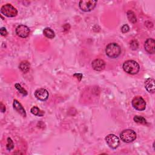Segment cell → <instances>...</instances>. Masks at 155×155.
Wrapping results in <instances>:
<instances>
[{
	"mask_svg": "<svg viewBox=\"0 0 155 155\" xmlns=\"http://www.w3.org/2000/svg\"><path fill=\"white\" fill-rule=\"evenodd\" d=\"M124 70L130 74H137L140 70V66L139 64L133 60H128L124 62L123 64Z\"/></svg>",
	"mask_w": 155,
	"mask_h": 155,
	"instance_id": "1",
	"label": "cell"
},
{
	"mask_svg": "<svg viewBox=\"0 0 155 155\" xmlns=\"http://www.w3.org/2000/svg\"><path fill=\"white\" fill-rule=\"evenodd\" d=\"M121 52L120 46L114 42L108 44L105 48V53L107 55L111 58H117Z\"/></svg>",
	"mask_w": 155,
	"mask_h": 155,
	"instance_id": "2",
	"label": "cell"
},
{
	"mask_svg": "<svg viewBox=\"0 0 155 155\" xmlns=\"http://www.w3.org/2000/svg\"><path fill=\"white\" fill-rule=\"evenodd\" d=\"M120 137L123 142L130 143L136 139V133L134 131L130 129L124 130L120 134Z\"/></svg>",
	"mask_w": 155,
	"mask_h": 155,
	"instance_id": "3",
	"label": "cell"
},
{
	"mask_svg": "<svg viewBox=\"0 0 155 155\" xmlns=\"http://www.w3.org/2000/svg\"><path fill=\"white\" fill-rule=\"evenodd\" d=\"M1 12L2 15L8 18L15 17L18 14L16 8L10 4H7L2 5L1 8Z\"/></svg>",
	"mask_w": 155,
	"mask_h": 155,
	"instance_id": "4",
	"label": "cell"
},
{
	"mask_svg": "<svg viewBox=\"0 0 155 155\" xmlns=\"http://www.w3.org/2000/svg\"><path fill=\"white\" fill-rule=\"evenodd\" d=\"M97 4V1L94 0H82L79 1V6L81 10L88 12L94 8Z\"/></svg>",
	"mask_w": 155,
	"mask_h": 155,
	"instance_id": "5",
	"label": "cell"
},
{
	"mask_svg": "<svg viewBox=\"0 0 155 155\" xmlns=\"http://www.w3.org/2000/svg\"><path fill=\"white\" fill-rule=\"evenodd\" d=\"M133 108L139 111H143L146 108V102L141 96L134 97L131 101Z\"/></svg>",
	"mask_w": 155,
	"mask_h": 155,
	"instance_id": "6",
	"label": "cell"
},
{
	"mask_svg": "<svg viewBox=\"0 0 155 155\" xmlns=\"http://www.w3.org/2000/svg\"><path fill=\"white\" fill-rule=\"evenodd\" d=\"M105 141L108 147L112 149H116L120 143L119 138L113 134H110L105 137Z\"/></svg>",
	"mask_w": 155,
	"mask_h": 155,
	"instance_id": "7",
	"label": "cell"
},
{
	"mask_svg": "<svg viewBox=\"0 0 155 155\" xmlns=\"http://www.w3.org/2000/svg\"><path fill=\"white\" fill-rule=\"evenodd\" d=\"M16 35L22 38H27L30 34L29 28L25 25H19L16 28Z\"/></svg>",
	"mask_w": 155,
	"mask_h": 155,
	"instance_id": "8",
	"label": "cell"
},
{
	"mask_svg": "<svg viewBox=\"0 0 155 155\" xmlns=\"http://www.w3.org/2000/svg\"><path fill=\"white\" fill-rule=\"evenodd\" d=\"M35 96L39 101H45L48 98V92L45 88H38L35 91Z\"/></svg>",
	"mask_w": 155,
	"mask_h": 155,
	"instance_id": "9",
	"label": "cell"
},
{
	"mask_svg": "<svg viewBox=\"0 0 155 155\" xmlns=\"http://www.w3.org/2000/svg\"><path fill=\"white\" fill-rule=\"evenodd\" d=\"M145 50L150 54H154L155 52V42L154 39H147L144 44Z\"/></svg>",
	"mask_w": 155,
	"mask_h": 155,
	"instance_id": "10",
	"label": "cell"
},
{
	"mask_svg": "<svg viewBox=\"0 0 155 155\" xmlns=\"http://www.w3.org/2000/svg\"><path fill=\"white\" fill-rule=\"evenodd\" d=\"M91 67L94 70L100 71L105 68V63L102 59H96L92 61Z\"/></svg>",
	"mask_w": 155,
	"mask_h": 155,
	"instance_id": "11",
	"label": "cell"
},
{
	"mask_svg": "<svg viewBox=\"0 0 155 155\" xmlns=\"http://www.w3.org/2000/svg\"><path fill=\"white\" fill-rule=\"evenodd\" d=\"M145 87L146 90L149 92L153 93L155 91L154 80L152 78H148L145 81Z\"/></svg>",
	"mask_w": 155,
	"mask_h": 155,
	"instance_id": "12",
	"label": "cell"
},
{
	"mask_svg": "<svg viewBox=\"0 0 155 155\" xmlns=\"http://www.w3.org/2000/svg\"><path fill=\"white\" fill-rule=\"evenodd\" d=\"M13 106L14 109L18 113H19L21 115H22L23 117H25L26 116V113H25V109L23 108L22 105L16 99H15L13 101Z\"/></svg>",
	"mask_w": 155,
	"mask_h": 155,
	"instance_id": "13",
	"label": "cell"
},
{
	"mask_svg": "<svg viewBox=\"0 0 155 155\" xmlns=\"http://www.w3.org/2000/svg\"><path fill=\"white\" fill-rule=\"evenodd\" d=\"M19 69L24 73L28 72L30 68V63L27 61H22L19 65Z\"/></svg>",
	"mask_w": 155,
	"mask_h": 155,
	"instance_id": "14",
	"label": "cell"
},
{
	"mask_svg": "<svg viewBox=\"0 0 155 155\" xmlns=\"http://www.w3.org/2000/svg\"><path fill=\"white\" fill-rule=\"evenodd\" d=\"M43 33L45 37L49 39H53L55 36V34L54 31L50 28L46 27L43 30Z\"/></svg>",
	"mask_w": 155,
	"mask_h": 155,
	"instance_id": "15",
	"label": "cell"
},
{
	"mask_svg": "<svg viewBox=\"0 0 155 155\" xmlns=\"http://www.w3.org/2000/svg\"><path fill=\"white\" fill-rule=\"evenodd\" d=\"M30 111L31 113L35 115V116H42L43 114H44V112L42 111H41L38 107H36V106H34L33 107L31 110H30Z\"/></svg>",
	"mask_w": 155,
	"mask_h": 155,
	"instance_id": "16",
	"label": "cell"
},
{
	"mask_svg": "<svg viewBox=\"0 0 155 155\" xmlns=\"http://www.w3.org/2000/svg\"><path fill=\"white\" fill-rule=\"evenodd\" d=\"M127 18L129 20L130 22H131V23H135L136 22V17L135 16L134 13L133 11L129 10L127 12Z\"/></svg>",
	"mask_w": 155,
	"mask_h": 155,
	"instance_id": "17",
	"label": "cell"
},
{
	"mask_svg": "<svg viewBox=\"0 0 155 155\" xmlns=\"http://www.w3.org/2000/svg\"><path fill=\"white\" fill-rule=\"evenodd\" d=\"M134 120L137 122V123H139V124H147V121H146V119L142 117V116H135L133 118Z\"/></svg>",
	"mask_w": 155,
	"mask_h": 155,
	"instance_id": "18",
	"label": "cell"
},
{
	"mask_svg": "<svg viewBox=\"0 0 155 155\" xmlns=\"http://www.w3.org/2000/svg\"><path fill=\"white\" fill-rule=\"evenodd\" d=\"M15 87L19 91V92L21 93L22 94H23L24 96H27V91L24 88H23L19 84H18V83L15 84Z\"/></svg>",
	"mask_w": 155,
	"mask_h": 155,
	"instance_id": "19",
	"label": "cell"
},
{
	"mask_svg": "<svg viewBox=\"0 0 155 155\" xmlns=\"http://www.w3.org/2000/svg\"><path fill=\"white\" fill-rule=\"evenodd\" d=\"M14 147V145H13V140H12V139L10 137H8L7 138V145H6V148L8 150H11Z\"/></svg>",
	"mask_w": 155,
	"mask_h": 155,
	"instance_id": "20",
	"label": "cell"
},
{
	"mask_svg": "<svg viewBox=\"0 0 155 155\" xmlns=\"http://www.w3.org/2000/svg\"><path fill=\"white\" fill-rule=\"evenodd\" d=\"M130 47L132 50H136L138 47V43L136 41H132L130 43Z\"/></svg>",
	"mask_w": 155,
	"mask_h": 155,
	"instance_id": "21",
	"label": "cell"
},
{
	"mask_svg": "<svg viewBox=\"0 0 155 155\" xmlns=\"http://www.w3.org/2000/svg\"><path fill=\"white\" fill-rule=\"evenodd\" d=\"M129 30H130V28H129L128 25H127V24L124 25L121 27V31H122V32L124 33H127V32L129 31Z\"/></svg>",
	"mask_w": 155,
	"mask_h": 155,
	"instance_id": "22",
	"label": "cell"
},
{
	"mask_svg": "<svg viewBox=\"0 0 155 155\" xmlns=\"http://www.w3.org/2000/svg\"><path fill=\"white\" fill-rule=\"evenodd\" d=\"M0 33L2 36H6L7 34V30L5 27H1L0 28Z\"/></svg>",
	"mask_w": 155,
	"mask_h": 155,
	"instance_id": "23",
	"label": "cell"
},
{
	"mask_svg": "<svg viewBox=\"0 0 155 155\" xmlns=\"http://www.w3.org/2000/svg\"><path fill=\"white\" fill-rule=\"evenodd\" d=\"M73 76H74V77H76V78H78L79 81H81V79L82 78V74H81V73H77L74 74Z\"/></svg>",
	"mask_w": 155,
	"mask_h": 155,
	"instance_id": "24",
	"label": "cell"
},
{
	"mask_svg": "<svg viewBox=\"0 0 155 155\" xmlns=\"http://www.w3.org/2000/svg\"><path fill=\"white\" fill-rule=\"evenodd\" d=\"M1 111L2 112H4L5 111V106L2 104V103H1Z\"/></svg>",
	"mask_w": 155,
	"mask_h": 155,
	"instance_id": "25",
	"label": "cell"
}]
</instances>
